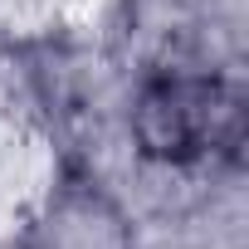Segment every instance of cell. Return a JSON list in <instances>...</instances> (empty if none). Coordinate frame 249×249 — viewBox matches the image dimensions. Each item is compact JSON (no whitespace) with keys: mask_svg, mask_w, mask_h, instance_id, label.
I'll use <instances>...</instances> for the list:
<instances>
[{"mask_svg":"<svg viewBox=\"0 0 249 249\" xmlns=\"http://www.w3.org/2000/svg\"><path fill=\"white\" fill-rule=\"evenodd\" d=\"M137 137L161 161H205L239 147V98L220 78H161L137 103Z\"/></svg>","mask_w":249,"mask_h":249,"instance_id":"cell-1","label":"cell"}]
</instances>
